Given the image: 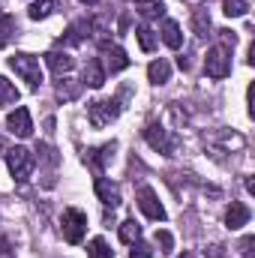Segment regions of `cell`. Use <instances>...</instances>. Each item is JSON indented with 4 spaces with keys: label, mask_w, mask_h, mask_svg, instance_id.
I'll use <instances>...</instances> for the list:
<instances>
[{
    "label": "cell",
    "mask_w": 255,
    "mask_h": 258,
    "mask_svg": "<svg viewBox=\"0 0 255 258\" xmlns=\"http://www.w3.org/2000/svg\"><path fill=\"white\" fill-rule=\"evenodd\" d=\"M6 165H9L12 180H15V183H24V180H30V174H33V153H30L27 147H12V150L6 153Z\"/></svg>",
    "instance_id": "obj_1"
},
{
    "label": "cell",
    "mask_w": 255,
    "mask_h": 258,
    "mask_svg": "<svg viewBox=\"0 0 255 258\" xmlns=\"http://www.w3.org/2000/svg\"><path fill=\"white\" fill-rule=\"evenodd\" d=\"M117 114H120V99H96L87 108V117H90V126L93 129L108 126L111 120H117Z\"/></svg>",
    "instance_id": "obj_2"
},
{
    "label": "cell",
    "mask_w": 255,
    "mask_h": 258,
    "mask_svg": "<svg viewBox=\"0 0 255 258\" xmlns=\"http://www.w3.org/2000/svg\"><path fill=\"white\" fill-rule=\"evenodd\" d=\"M9 66L15 69V75H21L33 90L42 84V69H39V57H33V54H15V57H9Z\"/></svg>",
    "instance_id": "obj_3"
},
{
    "label": "cell",
    "mask_w": 255,
    "mask_h": 258,
    "mask_svg": "<svg viewBox=\"0 0 255 258\" xmlns=\"http://www.w3.org/2000/svg\"><path fill=\"white\" fill-rule=\"evenodd\" d=\"M204 72L210 75V78H225L228 72H231V57H228V48H222V45H216V48H210L207 51V57H204Z\"/></svg>",
    "instance_id": "obj_4"
},
{
    "label": "cell",
    "mask_w": 255,
    "mask_h": 258,
    "mask_svg": "<svg viewBox=\"0 0 255 258\" xmlns=\"http://www.w3.org/2000/svg\"><path fill=\"white\" fill-rule=\"evenodd\" d=\"M84 231H87V216L75 207L63 210V237L69 243H81L84 240Z\"/></svg>",
    "instance_id": "obj_5"
},
{
    "label": "cell",
    "mask_w": 255,
    "mask_h": 258,
    "mask_svg": "<svg viewBox=\"0 0 255 258\" xmlns=\"http://www.w3.org/2000/svg\"><path fill=\"white\" fill-rule=\"evenodd\" d=\"M144 138H147V144H150L153 150H159L162 156H171V153H174V138L168 135V129L165 126L150 123V126L144 129Z\"/></svg>",
    "instance_id": "obj_6"
},
{
    "label": "cell",
    "mask_w": 255,
    "mask_h": 258,
    "mask_svg": "<svg viewBox=\"0 0 255 258\" xmlns=\"http://www.w3.org/2000/svg\"><path fill=\"white\" fill-rule=\"evenodd\" d=\"M138 207L144 210V216H150V219H156V222L165 219V207L159 204V195L153 192L150 186H141V189H138Z\"/></svg>",
    "instance_id": "obj_7"
},
{
    "label": "cell",
    "mask_w": 255,
    "mask_h": 258,
    "mask_svg": "<svg viewBox=\"0 0 255 258\" xmlns=\"http://www.w3.org/2000/svg\"><path fill=\"white\" fill-rule=\"evenodd\" d=\"M6 126H9L12 135H18V138H30V135H33V120H30V111H27V108H15V111H9Z\"/></svg>",
    "instance_id": "obj_8"
},
{
    "label": "cell",
    "mask_w": 255,
    "mask_h": 258,
    "mask_svg": "<svg viewBox=\"0 0 255 258\" xmlns=\"http://www.w3.org/2000/svg\"><path fill=\"white\" fill-rule=\"evenodd\" d=\"M102 54H105V66H108L111 72H120V69H126L129 66V57H126V51H123L120 45H108V42H102Z\"/></svg>",
    "instance_id": "obj_9"
},
{
    "label": "cell",
    "mask_w": 255,
    "mask_h": 258,
    "mask_svg": "<svg viewBox=\"0 0 255 258\" xmlns=\"http://www.w3.org/2000/svg\"><path fill=\"white\" fill-rule=\"evenodd\" d=\"M96 195H99V201H102L105 207H117V204H120V189H117V183H111V180H105V177H96Z\"/></svg>",
    "instance_id": "obj_10"
},
{
    "label": "cell",
    "mask_w": 255,
    "mask_h": 258,
    "mask_svg": "<svg viewBox=\"0 0 255 258\" xmlns=\"http://www.w3.org/2000/svg\"><path fill=\"white\" fill-rule=\"evenodd\" d=\"M246 222H249V207L240 201H231V207L225 210V225L234 231V228H243Z\"/></svg>",
    "instance_id": "obj_11"
},
{
    "label": "cell",
    "mask_w": 255,
    "mask_h": 258,
    "mask_svg": "<svg viewBox=\"0 0 255 258\" xmlns=\"http://www.w3.org/2000/svg\"><path fill=\"white\" fill-rule=\"evenodd\" d=\"M45 63H48V69H51V72L63 75V72H69V69L75 66V60H72L66 51H48V54H45Z\"/></svg>",
    "instance_id": "obj_12"
},
{
    "label": "cell",
    "mask_w": 255,
    "mask_h": 258,
    "mask_svg": "<svg viewBox=\"0 0 255 258\" xmlns=\"http://www.w3.org/2000/svg\"><path fill=\"white\" fill-rule=\"evenodd\" d=\"M84 84L93 87V90L105 84V69H102L99 60H87V66H84Z\"/></svg>",
    "instance_id": "obj_13"
},
{
    "label": "cell",
    "mask_w": 255,
    "mask_h": 258,
    "mask_svg": "<svg viewBox=\"0 0 255 258\" xmlns=\"http://www.w3.org/2000/svg\"><path fill=\"white\" fill-rule=\"evenodd\" d=\"M162 42H165L168 48H180V45H183V33H180V24H177V21L168 18V21L162 24Z\"/></svg>",
    "instance_id": "obj_14"
},
{
    "label": "cell",
    "mask_w": 255,
    "mask_h": 258,
    "mask_svg": "<svg viewBox=\"0 0 255 258\" xmlns=\"http://www.w3.org/2000/svg\"><path fill=\"white\" fill-rule=\"evenodd\" d=\"M147 78H150L153 84H165V81L171 78V63H168V60H162V57H159V60H153V63L147 66Z\"/></svg>",
    "instance_id": "obj_15"
},
{
    "label": "cell",
    "mask_w": 255,
    "mask_h": 258,
    "mask_svg": "<svg viewBox=\"0 0 255 258\" xmlns=\"http://www.w3.org/2000/svg\"><path fill=\"white\" fill-rule=\"evenodd\" d=\"M135 9L144 18H162L165 15V3L162 0H135Z\"/></svg>",
    "instance_id": "obj_16"
},
{
    "label": "cell",
    "mask_w": 255,
    "mask_h": 258,
    "mask_svg": "<svg viewBox=\"0 0 255 258\" xmlns=\"http://www.w3.org/2000/svg\"><path fill=\"white\" fill-rule=\"evenodd\" d=\"M57 6H60L57 0H33V3H30V9H27V15H30L33 21H42V18H48Z\"/></svg>",
    "instance_id": "obj_17"
},
{
    "label": "cell",
    "mask_w": 255,
    "mask_h": 258,
    "mask_svg": "<svg viewBox=\"0 0 255 258\" xmlns=\"http://www.w3.org/2000/svg\"><path fill=\"white\" fill-rule=\"evenodd\" d=\"M114 150H117V144H114V141H111V144H105V147H99V150H90V153H87V162L99 171V168L114 156Z\"/></svg>",
    "instance_id": "obj_18"
},
{
    "label": "cell",
    "mask_w": 255,
    "mask_h": 258,
    "mask_svg": "<svg viewBox=\"0 0 255 258\" xmlns=\"http://www.w3.org/2000/svg\"><path fill=\"white\" fill-rule=\"evenodd\" d=\"M15 102H18V90H15V84H12V81H6V78L0 75V108L15 105Z\"/></svg>",
    "instance_id": "obj_19"
},
{
    "label": "cell",
    "mask_w": 255,
    "mask_h": 258,
    "mask_svg": "<svg viewBox=\"0 0 255 258\" xmlns=\"http://www.w3.org/2000/svg\"><path fill=\"white\" fill-rule=\"evenodd\" d=\"M87 255H90V258H111V255H114V249H111L102 237H93V240L87 243Z\"/></svg>",
    "instance_id": "obj_20"
},
{
    "label": "cell",
    "mask_w": 255,
    "mask_h": 258,
    "mask_svg": "<svg viewBox=\"0 0 255 258\" xmlns=\"http://www.w3.org/2000/svg\"><path fill=\"white\" fill-rule=\"evenodd\" d=\"M138 237H141V225H138L135 219H126V222H120V240H123V243H129V246H132Z\"/></svg>",
    "instance_id": "obj_21"
},
{
    "label": "cell",
    "mask_w": 255,
    "mask_h": 258,
    "mask_svg": "<svg viewBox=\"0 0 255 258\" xmlns=\"http://www.w3.org/2000/svg\"><path fill=\"white\" fill-rule=\"evenodd\" d=\"M135 36H138V45H141V51H153V48H156V33H153L147 24H141V27L135 30Z\"/></svg>",
    "instance_id": "obj_22"
},
{
    "label": "cell",
    "mask_w": 255,
    "mask_h": 258,
    "mask_svg": "<svg viewBox=\"0 0 255 258\" xmlns=\"http://www.w3.org/2000/svg\"><path fill=\"white\" fill-rule=\"evenodd\" d=\"M246 9H249V0H222V12L228 18H240L246 15Z\"/></svg>",
    "instance_id": "obj_23"
},
{
    "label": "cell",
    "mask_w": 255,
    "mask_h": 258,
    "mask_svg": "<svg viewBox=\"0 0 255 258\" xmlns=\"http://www.w3.org/2000/svg\"><path fill=\"white\" fill-rule=\"evenodd\" d=\"M12 30H15V18L12 15H3L0 18V48L12 39Z\"/></svg>",
    "instance_id": "obj_24"
},
{
    "label": "cell",
    "mask_w": 255,
    "mask_h": 258,
    "mask_svg": "<svg viewBox=\"0 0 255 258\" xmlns=\"http://www.w3.org/2000/svg\"><path fill=\"white\" fill-rule=\"evenodd\" d=\"M195 30H198V36H204V33L210 30V15H207L204 9L195 12Z\"/></svg>",
    "instance_id": "obj_25"
},
{
    "label": "cell",
    "mask_w": 255,
    "mask_h": 258,
    "mask_svg": "<svg viewBox=\"0 0 255 258\" xmlns=\"http://www.w3.org/2000/svg\"><path fill=\"white\" fill-rule=\"evenodd\" d=\"M150 255H153V252H150V246H147V243H138V240L132 243V252H129V258H150Z\"/></svg>",
    "instance_id": "obj_26"
},
{
    "label": "cell",
    "mask_w": 255,
    "mask_h": 258,
    "mask_svg": "<svg viewBox=\"0 0 255 258\" xmlns=\"http://www.w3.org/2000/svg\"><path fill=\"white\" fill-rule=\"evenodd\" d=\"M240 255L243 258H255V237H243V243H240Z\"/></svg>",
    "instance_id": "obj_27"
},
{
    "label": "cell",
    "mask_w": 255,
    "mask_h": 258,
    "mask_svg": "<svg viewBox=\"0 0 255 258\" xmlns=\"http://www.w3.org/2000/svg\"><path fill=\"white\" fill-rule=\"evenodd\" d=\"M219 39H222V48H234V45H237L234 30H219Z\"/></svg>",
    "instance_id": "obj_28"
},
{
    "label": "cell",
    "mask_w": 255,
    "mask_h": 258,
    "mask_svg": "<svg viewBox=\"0 0 255 258\" xmlns=\"http://www.w3.org/2000/svg\"><path fill=\"white\" fill-rule=\"evenodd\" d=\"M156 243H159V246H162V252H168V249H171V243H174V240H171V234H168V231H156Z\"/></svg>",
    "instance_id": "obj_29"
},
{
    "label": "cell",
    "mask_w": 255,
    "mask_h": 258,
    "mask_svg": "<svg viewBox=\"0 0 255 258\" xmlns=\"http://www.w3.org/2000/svg\"><path fill=\"white\" fill-rule=\"evenodd\" d=\"M180 258H198V255H195V252H183Z\"/></svg>",
    "instance_id": "obj_30"
},
{
    "label": "cell",
    "mask_w": 255,
    "mask_h": 258,
    "mask_svg": "<svg viewBox=\"0 0 255 258\" xmlns=\"http://www.w3.org/2000/svg\"><path fill=\"white\" fill-rule=\"evenodd\" d=\"M81 3H87V6H93V3H99V0H81Z\"/></svg>",
    "instance_id": "obj_31"
},
{
    "label": "cell",
    "mask_w": 255,
    "mask_h": 258,
    "mask_svg": "<svg viewBox=\"0 0 255 258\" xmlns=\"http://www.w3.org/2000/svg\"><path fill=\"white\" fill-rule=\"evenodd\" d=\"M0 150H3V141H0Z\"/></svg>",
    "instance_id": "obj_32"
}]
</instances>
